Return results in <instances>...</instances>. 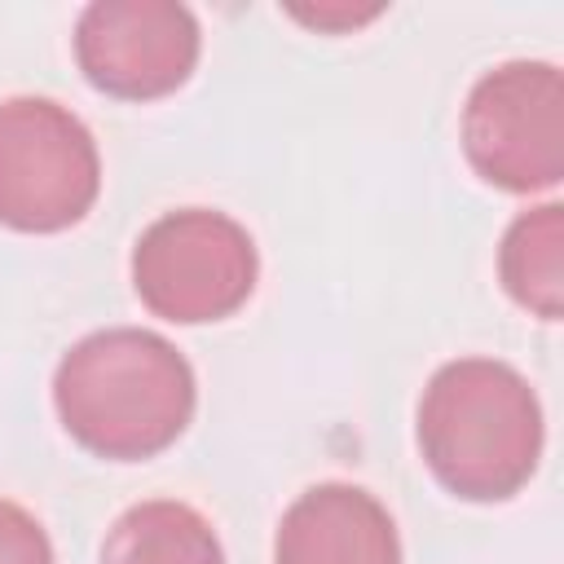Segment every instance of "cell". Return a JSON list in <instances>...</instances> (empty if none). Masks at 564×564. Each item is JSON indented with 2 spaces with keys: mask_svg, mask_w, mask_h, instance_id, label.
<instances>
[{
  "mask_svg": "<svg viewBox=\"0 0 564 564\" xmlns=\"http://www.w3.org/2000/svg\"><path fill=\"white\" fill-rule=\"evenodd\" d=\"M101 564H225V551L189 502L150 498L110 524Z\"/></svg>",
  "mask_w": 564,
  "mask_h": 564,
  "instance_id": "8",
  "label": "cell"
},
{
  "mask_svg": "<svg viewBox=\"0 0 564 564\" xmlns=\"http://www.w3.org/2000/svg\"><path fill=\"white\" fill-rule=\"evenodd\" d=\"M194 370L154 330H93L57 361L53 405L62 427L97 458H150L194 419Z\"/></svg>",
  "mask_w": 564,
  "mask_h": 564,
  "instance_id": "1",
  "label": "cell"
},
{
  "mask_svg": "<svg viewBox=\"0 0 564 564\" xmlns=\"http://www.w3.org/2000/svg\"><path fill=\"white\" fill-rule=\"evenodd\" d=\"M419 449L467 502H502L542 458V405L520 370L494 357L445 361L419 401Z\"/></svg>",
  "mask_w": 564,
  "mask_h": 564,
  "instance_id": "2",
  "label": "cell"
},
{
  "mask_svg": "<svg viewBox=\"0 0 564 564\" xmlns=\"http://www.w3.org/2000/svg\"><path fill=\"white\" fill-rule=\"evenodd\" d=\"M251 234L212 207H185L159 216L132 247V286L141 304L181 326L220 322L256 291Z\"/></svg>",
  "mask_w": 564,
  "mask_h": 564,
  "instance_id": "3",
  "label": "cell"
},
{
  "mask_svg": "<svg viewBox=\"0 0 564 564\" xmlns=\"http://www.w3.org/2000/svg\"><path fill=\"white\" fill-rule=\"evenodd\" d=\"M273 564H401V542L375 494L326 480L286 507Z\"/></svg>",
  "mask_w": 564,
  "mask_h": 564,
  "instance_id": "7",
  "label": "cell"
},
{
  "mask_svg": "<svg viewBox=\"0 0 564 564\" xmlns=\"http://www.w3.org/2000/svg\"><path fill=\"white\" fill-rule=\"evenodd\" d=\"M502 286L529 313L555 322L564 313V207L542 203L511 220L498 251Z\"/></svg>",
  "mask_w": 564,
  "mask_h": 564,
  "instance_id": "9",
  "label": "cell"
},
{
  "mask_svg": "<svg viewBox=\"0 0 564 564\" xmlns=\"http://www.w3.org/2000/svg\"><path fill=\"white\" fill-rule=\"evenodd\" d=\"M0 564H53L44 524L9 498H0Z\"/></svg>",
  "mask_w": 564,
  "mask_h": 564,
  "instance_id": "10",
  "label": "cell"
},
{
  "mask_svg": "<svg viewBox=\"0 0 564 564\" xmlns=\"http://www.w3.org/2000/svg\"><path fill=\"white\" fill-rule=\"evenodd\" d=\"M75 57L93 88L123 101H154L189 79L198 22L172 0H97L75 22Z\"/></svg>",
  "mask_w": 564,
  "mask_h": 564,
  "instance_id": "6",
  "label": "cell"
},
{
  "mask_svg": "<svg viewBox=\"0 0 564 564\" xmlns=\"http://www.w3.org/2000/svg\"><path fill=\"white\" fill-rule=\"evenodd\" d=\"M300 22H313V26H357V22H366V18H375L379 13V4L375 9H291Z\"/></svg>",
  "mask_w": 564,
  "mask_h": 564,
  "instance_id": "11",
  "label": "cell"
},
{
  "mask_svg": "<svg viewBox=\"0 0 564 564\" xmlns=\"http://www.w3.org/2000/svg\"><path fill=\"white\" fill-rule=\"evenodd\" d=\"M467 163L498 189L533 194L564 176V79L551 62H502L463 106Z\"/></svg>",
  "mask_w": 564,
  "mask_h": 564,
  "instance_id": "5",
  "label": "cell"
},
{
  "mask_svg": "<svg viewBox=\"0 0 564 564\" xmlns=\"http://www.w3.org/2000/svg\"><path fill=\"white\" fill-rule=\"evenodd\" d=\"M101 159L93 132L48 97L0 101V225L57 234L97 203Z\"/></svg>",
  "mask_w": 564,
  "mask_h": 564,
  "instance_id": "4",
  "label": "cell"
}]
</instances>
